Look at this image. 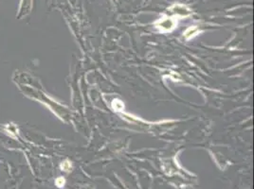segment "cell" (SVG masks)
Here are the masks:
<instances>
[{"label":"cell","instance_id":"6da1fadb","mask_svg":"<svg viewBox=\"0 0 254 189\" xmlns=\"http://www.w3.org/2000/svg\"><path fill=\"white\" fill-rule=\"evenodd\" d=\"M61 168L64 171H69L71 169V164L68 161H65L64 163H62L61 165Z\"/></svg>","mask_w":254,"mask_h":189},{"label":"cell","instance_id":"7a4b0ae2","mask_svg":"<svg viewBox=\"0 0 254 189\" xmlns=\"http://www.w3.org/2000/svg\"><path fill=\"white\" fill-rule=\"evenodd\" d=\"M65 179H64V177H59V178H57V180L55 181V184H56V185L58 186V187H63L64 185H65Z\"/></svg>","mask_w":254,"mask_h":189}]
</instances>
